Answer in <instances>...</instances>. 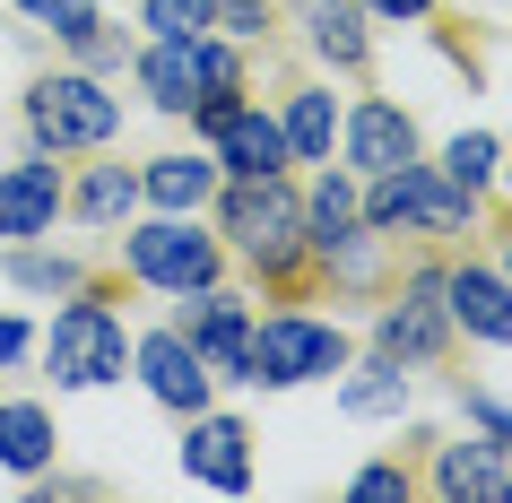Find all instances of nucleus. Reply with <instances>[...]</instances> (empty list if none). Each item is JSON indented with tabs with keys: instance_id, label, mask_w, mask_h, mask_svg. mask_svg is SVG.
I'll return each mask as SVG.
<instances>
[{
	"instance_id": "obj_1",
	"label": "nucleus",
	"mask_w": 512,
	"mask_h": 503,
	"mask_svg": "<svg viewBox=\"0 0 512 503\" xmlns=\"http://www.w3.org/2000/svg\"><path fill=\"white\" fill-rule=\"evenodd\" d=\"M356 217L374 226V235H460L469 226V191L443 183V165H391V174H374V191L356 200Z\"/></svg>"
},
{
	"instance_id": "obj_2",
	"label": "nucleus",
	"mask_w": 512,
	"mask_h": 503,
	"mask_svg": "<svg viewBox=\"0 0 512 503\" xmlns=\"http://www.w3.org/2000/svg\"><path fill=\"white\" fill-rule=\"evenodd\" d=\"M226 235H235V252L252 269L287 278L304 261V200L287 191V174H252V183L226 191Z\"/></svg>"
},
{
	"instance_id": "obj_3",
	"label": "nucleus",
	"mask_w": 512,
	"mask_h": 503,
	"mask_svg": "<svg viewBox=\"0 0 512 503\" xmlns=\"http://www.w3.org/2000/svg\"><path fill=\"white\" fill-rule=\"evenodd\" d=\"M44 365H53L61 391H105V382H122V365H131V339H122V313H105V304H61L53 313V339H44Z\"/></svg>"
},
{
	"instance_id": "obj_4",
	"label": "nucleus",
	"mask_w": 512,
	"mask_h": 503,
	"mask_svg": "<svg viewBox=\"0 0 512 503\" xmlns=\"http://www.w3.org/2000/svg\"><path fill=\"white\" fill-rule=\"evenodd\" d=\"M27 131L35 148H105L122 131V96H105L96 79L61 70V79H35L27 87Z\"/></svg>"
},
{
	"instance_id": "obj_5",
	"label": "nucleus",
	"mask_w": 512,
	"mask_h": 503,
	"mask_svg": "<svg viewBox=\"0 0 512 503\" xmlns=\"http://www.w3.org/2000/svg\"><path fill=\"white\" fill-rule=\"evenodd\" d=\"M348 365V339L313 313H270L252 330V382H270V391H296V382H322V373Z\"/></svg>"
},
{
	"instance_id": "obj_6",
	"label": "nucleus",
	"mask_w": 512,
	"mask_h": 503,
	"mask_svg": "<svg viewBox=\"0 0 512 503\" xmlns=\"http://www.w3.org/2000/svg\"><path fill=\"white\" fill-rule=\"evenodd\" d=\"M122 269H131L139 287L191 295V287H217V243L191 235L183 217H157V226H131L122 235Z\"/></svg>"
},
{
	"instance_id": "obj_7",
	"label": "nucleus",
	"mask_w": 512,
	"mask_h": 503,
	"mask_svg": "<svg viewBox=\"0 0 512 503\" xmlns=\"http://www.w3.org/2000/svg\"><path fill=\"white\" fill-rule=\"evenodd\" d=\"M191 347H200V365L226 373V382H252V313H243L235 295L217 287H191L183 295V321H174Z\"/></svg>"
},
{
	"instance_id": "obj_8",
	"label": "nucleus",
	"mask_w": 512,
	"mask_h": 503,
	"mask_svg": "<svg viewBox=\"0 0 512 503\" xmlns=\"http://www.w3.org/2000/svg\"><path fill=\"white\" fill-rule=\"evenodd\" d=\"M131 365H139V382H148L157 408H174V417H200V408H209V382H217V373L200 365V347H191L183 330H148V339L131 347Z\"/></svg>"
},
{
	"instance_id": "obj_9",
	"label": "nucleus",
	"mask_w": 512,
	"mask_h": 503,
	"mask_svg": "<svg viewBox=\"0 0 512 503\" xmlns=\"http://www.w3.org/2000/svg\"><path fill=\"white\" fill-rule=\"evenodd\" d=\"M434 295H443V278H417V287L374 321V339H382L391 365H434V356H443V304H434Z\"/></svg>"
},
{
	"instance_id": "obj_10",
	"label": "nucleus",
	"mask_w": 512,
	"mask_h": 503,
	"mask_svg": "<svg viewBox=\"0 0 512 503\" xmlns=\"http://www.w3.org/2000/svg\"><path fill=\"white\" fill-rule=\"evenodd\" d=\"M53 217H61V174H53V165H44V157L0 165V235L35 243V235H53Z\"/></svg>"
},
{
	"instance_id": "obj_11",
	"label": "nucleus",
	"mask_w": 512,
	"mask_h": 503,
	"mask_svg": "<svg viewBox=\"0 0 512 503\" xmlns=\"http://www.w3.org/2000/svg\"><path fill=\"white\" fill-rule=\"evenodd\" d=\"M417 157V122H408L391 96H365V105L348 113V165L356 174H391V165Z\"/></svg>"
},
{
	"instance_id": "obj_12",
	"label": "nucleus",
	"mask_w": 512,
	"mask_h": 503,
	"mask_svg": "<svg viewBox=\"0 0 512 503\" xmlns=\"http://www.w3.org/2000/svg\"><path fill=\"white\" fill-rule=\"evenodd\" d=\"M252 434H243L235 417H191V434H183V469L200 477V486H226V495H243L252 486Z\"/></svg>"
},
{
	"instance_id": "obj_13",
	"label": "nucleus",
	"mask_w": 512,
	"mask_h": 503,
	"mask_svg": "<svg viewBox=\"0 0 512 503\" xmlns=\"http://www.w3.org/2000/svg\"><path fill=\"white\" fill-rule=\"evenodd\" d=\"M443 295H452V304H443V313L460 321V330H469V339H495V347H512V278H495V269H452V278H443Z\"/></svg>"
},
{
	"instance_id": "obj_14",
	"label": "nucleus",
	"mask_w": 512,
	"mask_h": 503,
	"mask_svg": "<svg viewBox=\"0 0 512 503\" xmlns=\"http://www.w3.org/2000/svg\"><path fill=\"white\" fill-rule=\"evenodd\" d=\"M217 165L235 174V183H252V174H287V131H278L270 113H226L217 122Z\"/></svg>"
},
{
	"instance_id": "obj_15",
	"label": "nucleus",
	"mask_w": 512,
	"mask_h": 503,
	"mask_svg": "<svg viewBox=\"0 0 512 503\" xmlns=\"http://www.w3.org/2000/svg\"><path fill=\"white\" fill-rule=\"evenodd\" d=\"M139 87H148V105H165V113H191L200 96H209V79H200V35H191V44L157 35V44L139 53Z\"/></svg>"
},
{
	"instance_id": "obj_16",
	"label": "nucleus",
	"mask_w": 512,
	"mask_h": 503,
	"mask_svg": "<svg viewBox=\"0 0 512 503\" xmlns=\"http://www.w3.org/2000/svg\"><path fill=\"white\" fill-rule=\"evenodd\" d=\"M53 408L44 399H0V469H18V477H35L44 460H53Z\"/></svg>"
},
{
	"instance_id": "obj_17",
	"label": "nucleus",
	"mask_w": 512,
	"mask_h": 503,
	"mask_svg": "<svg viewBox=\"0 0 512 503\" xmlns=\"http://www.w3.org/2000/svg\"><path fill=\"white\" fill-rule=\"evenodd\" d=\"M304 243L322 252V261H339V252H356V183L348 174H322V191L304 200Z\"/></svg>"
},
{
	"instance_id": "obj_18",
	"label": "nucleus",
	"mask_w": 512,
	"mask_h": 503,
	"mask_svg": "<svg viewBox=\"0 0 512 503\" xmlns=\"http://www.w3.org/2000/svg\"><path fill=\"white\" fill-rule=\"evenodd\" d=\"M287 157H304V165H330V139H339V105H330L322 87H304V96H287Z\"/></svg>"
},
{
	"instance_id": "obj_19",
	"label": "nucleus",
	"mask_w": 512,
	"mask_h": 503,
	"mask_svg": "<svg viewBox=\"0 0 512 503\" xmlns=\"http://www.w3.org/2000/svg\"><path fill=\"white\" fill-rule=\"evenodd\" d=\"M139 191H148L165 217H183V209H200V200L217 191V165H200V157H157L148 174H139Z\"/></svg>"
},
{
	"instance_id": "obj_20",
	"label": "nucleus",
	"mask_w": 512,
	"mask_h": 503,
	"mask_svg": "<svg viewBox=\"0 0 512 503\" xmlns=\"http://www.w3.org/2000/svg\"><path fill=\"white\" fill-rule=\"evenodd\" d=\"M304 27H313V53L322 61H365V9L356 0H304Z\"/></svg>"
},
{
	"instance_id": "obj_21",
	"label": "nucleus",
	"mask_w": 512,
	"mask_h": 503,
	"mask_svg": "<svg viewBox=\"0 0 512 503\" xmlns=\"http://www.w3.org/2000/svg\"><path fill=\"white\" fill-rule=\"evenodd\" d=\"M504 443H452L443 451V469H434V495H504V460H495Z\"/></svg>"
},
{
	"instance_id": "obj_22",
	"label": "nucleus",
	"mask_w": 512,
	"mask_h": 503,
	"mask_svg": "<svg viewBox=\"0 0 512 503\" xmlns=\"http://www.w3.org/2000/svg\"><path fill=\"white\" fill-rule=\"evenodd\" d=\"M495 157H504V148H495V131H460L452 148H443V183H460L469 200H478V191L495 183Z\"/></svg>"
},
{
	"instance_id": "obj_23",
	"label": "nucleus",
	"mask_w": 512,
	"mask_h": 503,
	"mask_svg": "<svg viewBox=\"0 0 512 503\" xmlns=\"http://www.w3.org/2000/svg\"><path fill=\"white\" fill-rule=\"evenodd\" d=\"M131 200H139L131 174H122V165H96V174L79 183V200H70V209H79L87 226H113V217H131Z\"/></svg>"
},
{
	"instance_id": "obj_24",
	"label": "nucleus",
	"mask_w": 512,
	"mask_h": 503,
	"mask_svg": "<svg viewBox=\"0 0 512 503\" xmlns=\"http://www.w3.org/2000/svg\"><path fill=\"white\" fill-rule=\"evenodd\" d=\"M339 399H348L356 417H391V408H400V399H408V373L391 365V356H382V365H365V373H356V382H348V391H339Z\"/></svg>"
},
{
	"instance_id": "obj_25",
	"label": "nucleus",
	"mask_w": 512,
	"mask_h": 503,
	"mask_svg": "<svg viewBox=\"0 0 512 503\" xmlns=\"http://www.w3.org/2000/svg\"><path fill=\"white\" fill-rule=\"evenodd\" d=\"M9 278H18V287H35V295H79V287H87V269L70 261V252H18V261H9Z\"/></svg>"
},
{
	"instance_id": "obj_26",
	"label": "nucleus",
	"mask_w": 512,
	"mask_h": 503,
	"mask_svg": "<svg viewBox=\"0 0 512 503\" xmlns=\"http://www.w3.org/2000/svg\"><path fill=\"white\" fill-rule=\"evenodd\" d=\"M148 27L174 35V44H191V35L217 27V0H148Z\"/></svg>"
},
{
	"instance_id": "obj_27",
	"label": "nucleus",
	"mask_w": 512,
	"mask_h": 503,
	"mask_svg": "<svg viewBox=\"0 0 512 503\" xmlns=\"http://www.w3.org/2000/svg\"><path fill=\"white\" fill-rule=\"evenodd\" d=\"M217 27L226 35H261L270 27V0H217Z\"/></svg>"
},
{
	"instance_id": "obj_28",
	"label": "nucleus",
	"mask_w": 512,
	"mask_h": 503,
	"mask_svg": "<svg viewBox=\"0 0 512 503\" xmlns=\"http://www.w3.org/2000/svg\"><path fill=\"white\" fill-rule=\"evenodd\" d=\"M469 417H478L486 434H495V443H512V408H504L495 391H469Z\"/></svg>"
},
{
	"instance_id": "obj_29",
	"label": "nucleus",
	"mask_w": 512,
	"mask_h": 503,
	"mask_svg": "<svg viewBox=\"0 0 512 503\" xmlns=\"http://www.w3.org/2000/svg\"><path fill=\"white\" fill-rule=\"evenodd\" d=\"M27 356H35V330L18 313H0V365H27Z\"/></svg>"
},
{
	"instance_id": "obj_30",
	"label": "nucleus",
	"mask_w": 512,
	"mask_h": 503,
	"mask_svg": "<svg viewBox=\"0 0 512 503\" xmlns=\"http://www.w3.org/2000/svg\"><path fill=\"white\" fill-rule=\"evenodd\" d=\"M356 495H408V469H391V460H382V469L356 477Z\"/></svg>"
},
{
	"instance_id": "obj_31",
	"label": "nucleus",
	"mask_w": 512,
	"mask_h": 503,
	"mask_svg": "<svg viewBox=\"0 0 512 503\" xmlns=\"http://www.w3.org/2000/svg\"><path fill=\"white\" fill-rule=\"evenodd\" d=\"M365 9H374V18H426L434 0H365Z\"/></svg>"
},
{
	"instance_id": "obj_32",
	"label": "nucleus",
	"mask_w": 512,
	"mask_h": 503,
	"mask_svg": "<svg viewBox=\"0 0 512 503\" xmlns=\"http://www.w3.org/2000/svg\"><path fill=\"white\" fill-rule=\"evenodd\" d=\"M96 9H105V0H96Z\"/></svg>"
},
{
	"instance_id": "obj_33",
	"label": "nucleus",
	"mask_w": 512,
	"mask_h": 503,
	"mask_svg": "<svg viewBox=\"0 0 512 503\" xmlns=\"http://www.w3.org/2000/svg\"><path fill=\"white\" fill-rule=\"evenodd\" d=\"M504 183H512V174H504Z\"/></svg>"
},
{
	"instance_id": "obj_34",
	"label": "nucleus",
	"mask_w": 512,
	"mask_h": 503,
	"mask_svg": "<svg viewBox=\"0 0 512 503\" xmlns=\"http://www.w3.org/2000/svg\"><path fill=\"white\" fill-rule=\"evenodd\" d=\"M504 278H512V269H504Z\"/></svg>"
}]
</instances>
